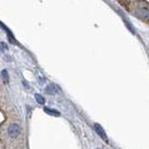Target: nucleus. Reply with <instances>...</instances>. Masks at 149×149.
<instances>
[{
	"label": "nucleus",
	"mask_w": 149,
	"mask_h": 149,
	"mask_svg": "<svg viewBox=\"0 0 149 149\" xmlns=\"http://www.w3.org/2000/svg\"><path fill=\"white\" fill-rule=\"evenodd\" d=\"M19 126L17 124H10L9 125V127H8V134H9V136H12V138H17L19 134Z\"/></svg>",
	"instance_id": "nucleus-1"
},
{
	"label": "nucleus",
	"mask_w": 149,
	"mask_h": 149,
	"mask_svg": "<svg viewBox=\"0 0 149 149\" xmlns=\"http://www.w3.org/2000/svg\"><path fill=\"white\" fill-rule=\"evenodd\" d=\"M94 130L96 131V133L99 134V136L101 138V139H103L104 141H108V138H107V134H106V131L103 130V127L100 125V124H97V123H95L94 124Z\"/></svg>",
	"instance_id": "nucleus-2"
},
{
	"label": "nucleus",
	"mask_w": 149,
	"mask_h": 149,
	"mask_svg": "<svg viewBox=\"0 0 149 149\" xmlns=\"http://www.w3.org/2000/svg\"><path fill=\"white\" fill-rule=\"evenodd\" d=\"M58 91V88H57V86L55 85H49V86H47V88H46V92L48 94H54L56 93Z\"/></svg>",
	"instance_id": "nucleus-3"
},
{
	"label": "nucleus",
	"mask_w": 149,
	"mask_h": 149,
	"mask_svg": "<svg viewBox=\"0 0 149 149\" xmlns=\"http://www.w3.org/2000/svg\"><path fill=\"white\" fill-rule=\"evenodd\" d=\"M44 110H45V112H47V113H49V115H53V116H60V112L57 111V110H54V109L45 108Z\"/></svg>",
	"instance_id": "nucleus-4"
},
{
	"label": "nucleus",
	"mask_w": 149,
	"mask_h": 149,
	"mask_svg": "<svg viewBox=\"0 0 149 149\" xmlns=\"http://www.w3.org/2000/svg\"><path fill=\"white\" fill-rule=\"evenodd\" d=\"M35 97H36V101H37L39 104H44V103H45V99H44L40 94H36Z\"/></svg>",
	"instance_id": "nucleus-5"
},
{
	"label": "nucleus",
	"mask_w": 149,
	"mask_h": 149,
	"mask_svg": "<svg viewBox=\"0 0 149 149\" xmlns=\"http://www.w3.org/2000/svg\"><path fill=\"white\" fill-rule=\"evenodd\" d=\"M1 76H2V78H3V80H5L6 83L9 81V76H8L7 70H2V71H1Z\"/></svg>",
	"instance_id": "nucleus-6"
},
{
	"label": "nucleus",
	"mask_w": 149,
	"mask_h": 149,
	"mask_svg": "<svg viewBox=\"0 0 149 149\" xmlns=\"http://www.w3.org/2000/svg\"><path fill=\"white\" fill-rule=\"evenodd\" d=\"M6 48H7V46H6L3 42H0V52H1V51H5Z\"/></svg>",
	"instance_id": "nucleus-7"
}]
</instances>
